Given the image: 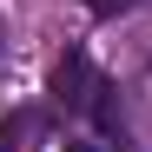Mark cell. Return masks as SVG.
<instances>
[{
	"mask_svg": "<svg viewBox=\"0 0 152 152\" xmlns=\"http://www.w3.org/2000/svg\"><path fill=\"white\" fill-rule=\"evenodd\" d=\"M99 80H106V73H93V60L73 46V53L53 66V106H60V113H86L93 93H99Z\"/></svg>",
	"mask_w": 152,
	"mask_h": 152,
	"instance_id": "6da1fadb",
	"label": "cell"
},
{
	"mask_svg": "<svg viewBox=\"0 0 152 152\" xmlns=\"http://www.w3.org/2000/svg\"><path fill=\"white\" fill-rule=\"evenodd\" d=\"M27 132H33V113H7L0 119V152H27Z\"/></svg>",
	"mask_w": 152,
	"mask_h": 152,
	"instance_id": "7a4b0ae2",
	"label": "cell"
},
{
	"mask_svg": "<svg viewBox=\"0 0 152 152\" xmlns=\"http://www.w3.org/2000/svg\"><path fill=\"white\" fill-rule=\"evenodd\" d=\"M126 7H139V0H86V13H93V20H119Z\"/></svg>",
	"mask_w": 152,
	"mask_h": 152,
	"instance_id": "3957f363",
	"label": "cell"
},
{
	"mask_svg": "<svg viewBox=\"0 0 152 152\" xmlns=\"http://www.w3.org/2000/svg\"><path fill=\"white\" fill-rule=\"evenodd\" d=\"M66 152H106V139H66Z\"/></svg>",
	"mask_w": 152,
	"mask_h": 152,
	"instance_id": "277c9868",
	"label": "cell"
}]
</instances>
